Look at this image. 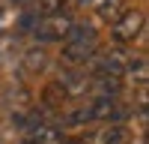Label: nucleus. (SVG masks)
Segmentation results:
<instances>
[{"instance_id": "nucleus-1", "label": "nucleus", "mask_w": 149, "mask_h": 144, "mask_svg": "<svg viewBox=\"0 0 149 144\" xmlns=\"http://www.w3.org/2000/svg\"><path fill=\"white\" fill-rule=\"evenodd\" d=\"M140 27H143V15H140V12H128V15H122L113 24V36L122 39V42H131L134 36L140 33Z\"/></svg>"}, {"instance_id": "nucleus-2", "label": "nucleus", "mask_w": 149, "mask_h": 144, "mask_svg": "<svg viewBox=\"0 0 149 144\" xmlns=\"http://www.w3.org/2000/svg\"><path fill=\"white\" fill-rule=\"evenodd\" d=\"M69 30H72V24L66 18H51V21H45V24L36 27V36H39L42 42H60Z\"/></svg>"}, {"instance_id": "nucleus-3", "label": "nucleus", "mask_w": 149, "mask_h": 144, "mask_svg": "<svg viewBox=\"0 0 149 144\" xmlns=\"http://www.w3.org/2000/svg\"><path fill=\"white\" fill-rule=\"evenodd\" d=\"M36 141H39V144H63V135H60V129H51V126H45V129H39Z\"/></svg>"}, {"instance_id": "nucleus-4", "label": "nucleus", "mask_w": 149, "mask_h": 144, "mask_svg": "<svg viewBox=\"0 0 149 144\" xmlns=\"http://www.w3.org/2000/svg\"><path fill=\"white\" fill-rule=\"evenodd\" d=\"M15 3H21V0H15Z\"/></svg>"}]
</instances>
